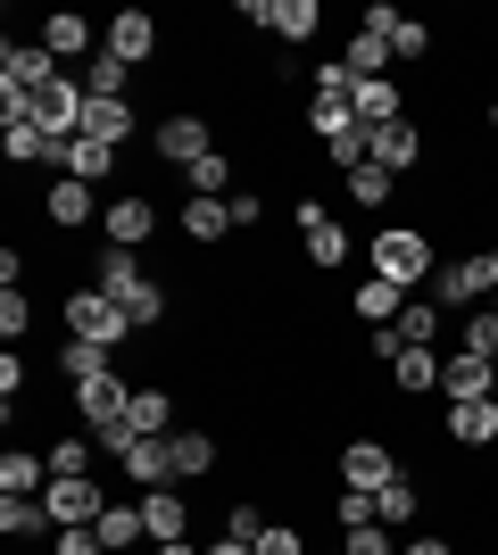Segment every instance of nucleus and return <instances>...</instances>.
Segmentation results:
<instances>
[{
    "label": "nucleus",
    "instance_id": "ea45409f",
    "mask_svg": "<svg viewBox=\"0 0 498 555\" xmlns=\"http://www.w3.org/2000/svg\"><path fill=\"white\" fill-rule=\"evenodd\" d=\"M225 539H241V547H258V539H266V514L250 506V498H233V514H225Z\"/></svg>",
    "mask_w": 498,
    "mask_h": 555
},
{
    "label": "nucleus",
    "instance_id": "7c9ffc66",
    "mask_svg": "<svg viewBox=\"0 0 498 555\" xmlns=\"http://www.w3.org/2000/svg\"><path fill=\"white\" fill-rule=\"evenodd\" d=\"M0 531L9 539H42V531H59V522H50L42 498H0Z\"/></svg>",
    "mask_w": 498,
    "mask_h": 555
},
{
    "label": "nucleus",
    "instance_id": "5fc2aeb1",
    "mask_svg": "<svg viewBox=\"0 0 498 555\" xmlns=\"http://www.w3.org/2000/svg\"><path fill=\"white\" fill-rule=\"evenodd\" d=\"M158 555H208V547H191V539H175V547H158Z\"/></svg>",
    "mask_w": 498,
    "mask_h": 555
},
{
    "label": "nucleus",
    "instance_id": "39448f33",
    "mask_svg": "<svg viewBox=\"0 0 498 555\" xmlns=\"http://www.w3.org/2000/svg\"><path fill=\"white\" fill-rule=\"evenodd\" d=\"M490 299V257H449L440 274H432V307L449 315V307H482Z\"/></svg>",
    "mask_w": 498,
    "mask_h": 555
},
{
    "label": "nucleus",
    "instance_id": "c03bdc74",
    "mask_svg": "<svg viewBox=\"0 0 498 555\" xmlns=\"http://www.w3.org/2000/svg\"><path fill=\"white\" fill-rule=\"evenodd\" d=\"M391 50H399V59H424V50H432V25L424 17H399V25H391Z\"/></svg>",
    "mask_w": 498,
    "mask_h": 555
},
{
    "label": "nucleus",
    "instance_id": "de8ad7c7",
    "mask_svg": "<svg viewBox=\"0 0 498 555\" xmlns=\"http://www.w3.org/2000/svg\"><path fill=\"white\" fill-rule=\"evenodd\" d=\"M341 539H349V555H399V547H391V531H382V522H366V531H341Z\"/></svg>",
    "mask_w": 498,
    "mask_h": 555
},
{
    "label": "nucleus",
    "instance_id": "20e7f679",
    "mask_svg": "<svg viewBox=\"0 0 498 555\" xmlns=\"http://www.w3.org/2000/svg\"><path fill=\"white\" fill-rule=\"evenodd\" d=\"M42 506H50V522H59V531H92L100 514H108V489H100L92 473H75V481H50V489H42Z\"/></svg>",
    "mask_w": 498,
    "mask_h": 555
},
{
    "label": "nucleus",
    "instance_id": "c756f323",
    "mask_svg": "<svg viewBox=\"0 0 498 555\" xmlns=\"http://www.w3.org/2000/svg\"><path fill=\"white\" fill-rule=\"evenodd\" d=\"M416 498H424V489H416V473H399L391 489H374V514H382V531H407V522H416Z\"/></svg>",
    "mask_w": 498,
    "mask_h": 555
},
{
    "label": "nucleus",
    "instance_id": "2eb2a0df",
    "mask_svg": "<svg viewBox=\"0 0 498 555\" xmlns=\"http://www.w3.org/2000/svg\"><path fill=\"white\" fill-rule=\"evenodd\" d=\"M42 50L59 59V67H67V59H84V67H92V59H100V34L75 17V9H59V17H42Z\"/></svg>",
    "mask_w": 498,
    "mask_h": 555
},
{
    "label": "nucleus",
    "instance_id": "864d4df0",
    "mask_svg": "<svg viewBox=\"0 0 498 555\" xmlns=\"http://www.w3.org/2000/svg\"><path fill=\"white\" fill-rule=\"evenodd\" d=\"M208 555H258V547H241V539H216V547Z\"/></svg>",
    "mask_w": 498,
    "mask_h": 555
},
{
    "label": "nucleus",
    "instance_id": "f03ea898",
    "mask_svg": "<svg viewBox=\"0 0 498 555\" xmlns=\"http://www.w3.org/2000/svg\"><path fill=\"white\" fill-rule=\"evenodd\" d=\"M125 307L108 299V291H67V340H92V348H108V357H117L125 348Z\"/></svg>",
    "mask_w": 498,
    "mask_h": 555
},
{
    "label": "nucleus",
    "instance_id": "f3484780",
    "mask_svg": "<svg viewBox=\"0 0 498 555\" xmlns=\"http://www.w3.org/2000/svg\"><path fill=\"white\" fill-rule=\"evenodd\" d=\"M0 158L17 166V175H25V166H59V141H50L34 116H17V125H0Z\"/></svg>",
    "mask_w": 498,
    "mask_h": 555
},
{
    "label": "nucleus",
    "instance_id": "4c0bfd02",
    "mask_svg": "<svg viewBox=\"0 0 498 555\" xmlns=\"http://www.w3.org/2000/svg\"><path fill=\"white\" fill-rule=\"evenodd\" d=\"M225 183H233V158H225V150H208V158L191 166V199H225Z\"/></svg>",
    "mask_w": 498,
    "mask_h": 555
},
{
    "label": "nucleus",
    "instance_id": "9b49d317",
    "mask_svg": "<svg viewBox=\"0 0 498 555\" xmlns=\"http://www.w3.org/2000/svg\"><path fill=\"white\" fill-rule=\"evenodd\" d=\"M299 241H308V266H349V232L324 216V199H299Z\"/></svg>",
    "mask_w": 498,
    "mask_h": 555
},
{
    "label": "nucleus",
    "instance_id": "7ed1b4c3",
    "mask_svg": "<svg viewBox=\"0 0 498 555\" xmlns=\"http://www.w3.org/2000/svg\"><path fill=\"white\" fill-rule=\"evenodd\" d=\"M241 17L250 25H266L283 50H299V42H316V25H324V9L316 0H241Z\"/></svg>",
    "mask_w": 498,
    "mask_h": 555
},
{
    "label": "nucleus",
    "instance_id": "49530a36",
    "mask_svg": "<svg viewBox=\"0 0 498 555\" xmlns=\"http://www.w3.org/2000/svg\"><path fill=\"white\" fill-rule=\"evenodd\" d=\"M258 555H308V539L291 531V522H266V539H258Z\"/></svg>",
    "mask_w": 498,
    "mask_h": 555
},
{
    "label": "nucleus",
    "instance_id": "dca6fc26",
    "mask_svg": "<svg viewBox=\"0 0 498 555\" xmlns=\"http://www.w3.org/2000/svg\"><path fill=\"white\" fill-rule=\"evenodd\" d=\"M59 175H75V183H108V175H117V150H108V141H92V133H75V141H59Z\"/></svg>",
    "mask_w": 498,
    "mask_h": 555
},
{
    "label": "nucleus",
    "instance_id": "72a5a7b5",
    "mask_svg": "<svg viewBox=\"0 0 498 555\" xmlns=\"http://www.w3.org/2000/svg\"><path fill=\"white\" fill-rule=\"evenodd\" d=\"M108 365H117V357H108V348H92V340H67V348H59V373H67L75 390H84V382H100Z\"/></svg>",
    "mask_w": 498,
    "mask_h": 555
},
{
    "label": "nucleus",
    "instance_id": "6e6d98bb",
    "mask_svg": "<svg viewBox=\"0 0 498 555\" xmlns=\"http://www.w3.org/2000/svg\"><path fill=\"white\" fill-rule=\"evenodd\" d=\"M490 299H498V249H490Z\"/></svg>",
    "mask_w": 498,
    "mask_h": 555
},
{
    "label": "nucleus",
    "instance_id": "5701e85b",
    "mask_svg": "<svg viewBox=\"0 0 498 555\" xmlns=\"http://www.w3.org/2000/svg\"><path fill=\"white\" fill-rule=\"evenodd\" d=\"M92 531H100V547H108V555H125V547H142V498H133V506H125V498H108V514H100V522H92Z\"/></svg>",
    "mask_w": 498,
    "mask_h": 555
},
{
    "label": "nucleus",
    "instance_id": "423d86ee",
    "mask_svg": "<svg viewBox=\"0 0 498 555\" xmlns=\"http://www.w3.org/2000/svg\"><path fill=\"white\" fill-rule=\"evenodd\" d=\"M150 232H158V208H150L142 191H117L108 216H100V241H108V249H142Z\"/></svg>",
    "mask_w": 498,
    "mask_h": 555
},
{
    "label": "nucleus",
    "instance_id": "a211bd4d",
    "mask_svg": "<svg viewBox=\"0 0 498 555\" xmlns=\"http://www.w3.org/2000/svg\"><path fill=\"white\" fill-rule=\"evenodd\" d=\"M374 166H391V175H416V166H424V125H416V116L382 125V133H374Z\"/></svg>",
    "mask_w": 498,
    "mask_h": 555
},
{
    "label": "nucleus",
    "instance_id": "473e14b6",
    "mask_svg": "<svg viewBox=\"0 0 498 555\" xmlns=\"http://www.w3.org/2000/svg\"><path fill=\"white\" fill-rule=\"evenodd\" d=\"M225 232H233L225 199H183V241H225Z\"/></svg>",
    "mask_w": 498,
    "mask_h": 555
},
{
    "label": "nucleus",
    "instance_id": "8fccbe9b",
    "mask_svg": "<svg viewBox=\"0 0 498 555\" xmlns=\"http://www.w3.org/2000/svg\"><path fill=\"white\" fill-rule=\"evenodd\" d=\"M0 398H9V406L25 398V357H0Z\"/></svg>",
    "mask_w": 498,
    "mask_h": 555
},
{
    "label": "nucleus",
    "instance_id": "e433bc0d",
    "mask_svg": "<svg viewBox=\"0 0 498 555\" xmlns=\"http://www.w3.org/2000/svg\"><path fill=\"white\" fill-rule=\"evenodd\" d=\"M125 75H133V67H125V59H108V50H100L92 67H84V92H92V100H125Z\"/></svg>",
    "mask_w": 498,
    "mask_h": 555
},
{
    "label": "nucleus",
    "instance_id": "a18cd8bd",
    "mask_svg": "<svg viewBox=\"0 0 498 555\" xmlns=\"http://www.w3.org/2000/svg\"><path fill=\"white\" fill-rule=\"evenodd\" d=\"M25 324H34V299H25V291H0V332L25 340Z\"/></svg>",
    "mask_w": 498,
    "mask_h": 555
},
{
    "label": "nucleus",
    "instance_id": "412c9836",
    "mask_svg": "<svg viewBox=\"0 0 498 555\" xmlns=\"http://www.w3.org/2000/svg\"><path fill=\"white\" fill-rule=\"evenodd\" d=\"M391 59H399V50H391V34H374V25H349V59H341V67H349L357 83H382V75H391Z\"/></svg>",
    "mask_w": 498,
    "mask_h": 555
},
{
    "label": "nucleus",
    "instance_id": "bb28decb",
    "mask_svg": "<svg viewBox=\"0 0 498 555\" xmlns=\"http://www.w3.org/2000/svg\"><path fill=\"white\" fill-rule=\"evenodd\" d=\"M349 307L366 315V324H391V315L407 307V291H399V282H382V274H366V282L349 291Z\"/></svg>",
    "mask_w": 498,
    "mask_h": 555
},
{
    "label": "nucleus",
    "instance_id": "6e6552de",
    "mask_svg": "<svg viewBox=\"0 0 498 555\" xmlns=\"http://www.w3.org/2000/svg\"><path fill=\"white\" fill-rule=\"evenodd\" d=\"M100 50H108V59H125V67H142V59H158V17H150V9H125V17H108Z\"/></svg>",
    "mask_w": 498,
    "mask_h": 555
},
{
    "label": "nucleus",
    "instance_id": "1a4fd4ad",
    "mask_svg": "<svg viewBox=\"0 0 498 555\" xmlns=\"http://www.w3.org/2000/svg\"><path fill=\"white\" fill-rule=\"evenodd\" d=\"M75 406H84V423H92V431H108V423H125V415H133V382H125V373L108 365L100 382H84V390H75Z\"/></svg>",
    "mask_w": 498,
    "mask_h": 555
},
{
    "label": "nucleus",
    "instance_id": "f8f14e48",
    "mask_svg": "<svg viewBox=\"0 0 498 555\" xmlns=\"http://www.w3.org/2000/svg\"><path fill=\"white\" fill-rule=\"evenodd\" d=\"M399 481V456L382 440H349L341 448V489H391Z\"/></svg>",
    "mask_w": 498,
    "mask_h": 555
},
{
    "label": "nucleus",
    "instance_id": "37998d69",
    "mask_svg": "<svg viewBox=\"0 0 498 555\" xmlns=\"http://www.w3.org/2000/svg\"><path fill=\"white\" fill-rule=\"evenodd\" d=\"M75 473H92V448H84V440H59V448H50V481H75Z\"/></svg>",
    "mask_w": 498,
    "mask_h": 555
},
{
    "label": "nucleus",
    "instance_id": "603ef678",
    "mask_svg": "<svg viewBox=\"0 0 498 555\" xmlns=\"http://www.w3.org/2000/svg\"><path fill=\"white\" fill-rule=\"evenodd\" d=\"M399 555H457V547H449V539H432V531H424V539H407Z\"/></svg>",
    "mask_w": 498,
    "mask_h": 555
},
{
    "label": "nucleus",
    "instance_id": "f704fd0d",
    "mask_svg": "<svg viewBox=\"0 0 498 555\" xmlns=\"http://www.w3.org/2000/svg\"><path fill=\"white\" fill-rule=\"evenodd\" d=\"M308 133L324 141V150H332V141H341V133H357V116H349V100H324V92H316V100H308Z\"/></svg>",
    "mask_w": 498,
    "mask_h": 555
},
{
    "label": "nucleus",
    "instance_id": "4d7b16f0",
    "mask_svg": "<svg viewBox=\"0 0 498 555\" xmlns=\"http://www.w3.org/2000/svg\"><path fill=\"white\" fill-rule=\"evenodd\" d=\"M490 125H498V100H490Z\"/></svg>",
    "mask_w": 498,
    "mask_h": 555
},
{
    "label": "nucleus",
    "instance_id": "bf43d9fd",
    "mask_svg": "<svg viewBox=\"0 0 498 555\" xmlns=\"http://www.w3.org/2000/svg\"><path fill=\"white\" fill-rule=\"evenodd\" d=\"M341 555H349V547H341Z\"/></svg>",
    "mask_w": 498,
    "mask_h": 555
},
{
    "label": "nucleus",
    "instance_id": "0eeeda50",
    "mask_svg": "<svg viewBox=\"0 0 498 555\" xmlns=\"http://www.w3.org/2000/svg\"><path fill=\"white\" fill-rule=\"evenodd\" d=\"M42 216H50L59 232H84V224H100L108 208H100V191H92V183H75V175H59V183L42 191Z\"/></svg>",
    "mask_w": 498,
    "mask_h": 555
},
{
    "label": "nucleus",
    "instance_id": "ddd939ff",
    "mask_svg": "<svg viewBox=\"0 0 498 555\" xmlns=\"http://www.w3.org/2000/svg\"><path fill=\"white\" fill-rule=\"evenodd\" d=\"M142 531H150V547H175L191 531V498L183 489H142Z\"/></svg>",
    "mask_w": 498,
    "mask_h": 555
},
{
    "label": "nucleus",
    "instance_id": "393cba45",
    "mask_svg": "<svg viewBox=\"0 0 498 555\" xmlns=\"http://www.w3.org/2000/svg\"><path fill=\"white\" fill-rule=\"evenodd\" d=\"M0 489H9V498H42V489H50V456L9 448V456H0Z\"/></svg>",
    "mask_w": 498,
    "mask_h": 555
},
{
    "label": "nucleus",
    "instance_id": "3c124183",
    "mask_svg": "<svg viewBox=\"0 0 498 555\" xmlns=\"http://www.w3.org/2000/svg\"><path fill=\"white\" fill-rule=\"evenodd\" d=\"M225 208H233V232H241V224H258V216H266V199H258V191H233Z\"/></svg>",
    "mask_w": 498,
    "mask_h": 555
},
{
    "label": "nucleus",
    "instance_id": "9d476101",
    "mask_svg": "<svg viewBox=\"0 0 498 555\" xmlns=\"http://www.w3.org/2000/svg\"><path fill=\"white\" fill-rule=\"evenodd\" d=\"M440 390H449V406H474V398L498 390V365L474 357V348H457V357H440Z\"/></svg>",
    "mask_w": 498,
    "mask_h": 555
},
{
    "label": "nucleus",
    "instance_id": "b1692460",
    "mask_svg": "<svg viewBox=\"0 0 498 555\" xmlns=\"http://www.w3.org/2000/svg\"><path fill=\"white\" fill-rule=\"evenodd\" d=\"M84 133L108 141V150H125V141H133V108H125V100H92V92H84Z\"/></svg>",
    "mask_w": 498,
    "mask_h": 555
},
{
    "label": "nucleus",
    "instance_id": "cd10ccee",
    "mask_svg": "<svg viewBox=\"0 0 498 555\" xmlns=\"http://www.w3.org/2000/svg\"><path fill=\"white\" fill-rule=\"evenodd\" d=\"M391 332H399V348H432V340H440V307H432V299H407L399 315H391Z\"/></svg>",
    "mask_w": 498,
    "mask_h": 555
},
{
    "label": "nucleus",
    "instance_id": "a878e982",
    "mask_svg": "<svg viewBox=\"0 0 498 555\" xmlns=\"http://www.w3.org/2000/svg\"><path fill=\"white\" fill-rule=\"evenodd\" d=\"M125 423H133V440H166V431H175V398L142 382V390H133V415H125Z\"/></svg>",
    "mask_w": 498,
    "mask_h": 555
},
{
    "label": "nucleus",
    "instance_id": "2f4dec72",
    "mask_svg": "<svg viewBox=\"0 0 498 555\" xmlns=\"http://www.w3.org/2000/svg\"><path fill=\"white\" fill-rule=\"evenodd\" d=\"M166 448H175V481H200L216 464V440L208 431H166Z\"/></svg>",
    "mask_w": 498,
    "mask_h": 555
},
{
    "label": "nucleus",
    "instance_id": "58836bf2",
    "mask_svg": "<svg viewBox=\"0 0 498 555\" xmlns=\"http://www.w3.org/2000/svg\"><path fill=\"white\" fill-rule=\"evenodd\" d=\"M125 324H133V332L166 324V291H158V282H150V291H133V299H125Z\"/></svg>",
    "mask_w": 498,
    "mask_h": 555
},
{
    "label": "nucleus",
    "instance_id": "79ce46f5",
    "mask_svg": "<svg viewBox=\"0 0 498 555\" xmlns=\"http://www.w3.org/2000/svg\"><path fill=\"white\" fill-rule=\"evenodd\" d=\"M465 348L498 365V315H490V307H474V315H465Z\"/></svg>",
    "mask_w": 498,
    "mask_h": 555
},
{
    "label": "nucleus",
    "instance_id": "13d9d810",
    "mask_svg": "<svg viewBox=\"0 0 498 555\" xmlns=\"http://www.w3.org/2000/svg\"><path fill=\"white\" fill-rule=\"evenodd\" d=\"M490 315H498V299H490Z\"/></svg>",
    "mask_w": 498,
    "mask_h": 555
},
{
    "label": "nucleus",
    "instance_id": "aec40b11",
    "mask_svg": "<svg viewBox=\"0 0 498 555\" xmlns=\"http://www.w3.org/2000/svg\"><path fill=\"white\" fill-rule=\"evenodd\" d=\"M349 116L366 125V133H382V125H399V116H407V92L391 83V75H382V83H357V92H349Z\"/></svg>",
    "mask_w": 498,
    "mask_h": 555
},
{
    "label": "nucleus",
    "instance_id": "c9c22d12",
    "mask_svg": "<svg viewBox=\"0 0 498 555\" xmlns=\"http://www.w3.org/2000/svg\"><path fill=\"white\" fill-rule=\"evenodd\" d=\"M391 183H399V175L366 158V166H357V175H349V199H357V208H391Z\"/></svg>",
    "mask_w": 498,
    "mask_h": 555
},
{
    "label": "nucleus",
    "instance_id": "4468645a",
    "mask_svg": "<svg viewBox=\"0 0 498 555\" xmlns=\"http://www.w3.org/2000/svg\"><path fill=\"white\" fill-rule=\"evenodd\" d=\"M208 150H216V133L200 125V116H166V125H158V158H166V166H183V175H191Z\"/></svg>",
    "mask_w": 498,
    "mask_h": 555
},
{
    "label": "nucleus",
    "instance_id": "09e8293b",
    "mask_svg": "<svg viewBox=\"0 0 498 555\" xmlns=\"http://www.w3.org/2000/svg\"><path fill=\"white\" fill-rule=\"evenodd\" d=\"M50 555H108V547H100V531H59V547H50Z\"/></svg>",
    "mask_w": 498,
    "mask_h": 555
},
{
    "label": "nucleus",
    "instance_id": "f257e3e1",
    "mask_svg": "<svg viewBox=\"0 0 498 555\" xmlns=\"http://www.w3.org/2000/svg\"><path fill=\"white\" fill-rule=\"evenodd\" d=\"M366 274L399 282V291H424V282L440 274V257H432L424 224H382V232H374V266H366Z\"/></svg>",
    "mask_w": 498,
    "mask_h": 555
},
{
    "label": "nucleus",
    "instance_id": "4be33fe9",
    "mask_svg": "<svg viewBox=\"0 0 498 555\" xmlns=\"http://www.w3.org/2000/svg\"><path fill=\"white\" fill-rule=\"evenodd\" d=\"M449 440H457V448H498V398L449 406Z\"/></svg>",
    "mask_w": 498,
    "mask_h": 555
},
{
    "label": "nucleus",
    "instance_id": "a19ab883",
    "mask_svg": "<svg viewBox=\"0 0 498 555\" xmlns=\"http://www.w3.org/2000/svg\"><path fill=\"white\" fill-rule=\"evenodd\" d=\"M332 514H341V531H366V522H382V514H374V489H341V506H332Z\"/></svg>",
    "mask_w": 498,
    "mask_h": 555
},
{
    "label": "nucleus",
    "instance_id": "c85d7f7f",
    "mask_svg": "<svg viewBox=\"0 0 498 555\" xmlns=\"http://www.w3.org/2000/svg\"><path fill=\"white\" fill-rule=\"evenodd\" d=\"M391 382H399L407 398L440 390V357H432V348H407V357H391Z\"/></svg>",
    "mask_w": 498,
    "mask_h": 555
},
{
    "label": "nucleus",
    "instance_id": "6ab92c4d",
    "mask_svg": "<svg viewBox=\"0 0 498 555\" xmlns=\"http://www.w3.org/2000/svg\"><path fill=\"white\" fill-rule=\"evenodd\" d=\"M92 291H108V299H133V291H150V274H142V249H100V266H92Z\"/></svg>",
    "mask_w": 498,
    "mask_h": 555
}]
</instances>
